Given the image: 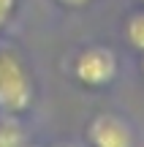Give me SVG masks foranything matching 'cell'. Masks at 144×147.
<instances>
[{"mask_svg": "<svg viewBox=\"0 0 144 147\" xmlns=\"http://www.w3.org/2000/svg\"><path fill=\"white\" fill-rule=\"evenodd\" d=\"M35 104V82L14 49H0V112L25 117Z\"/></svg>", "mask_w": 144, "mask_h": 147, "instance_id": "cell-1", "label": "cell"}, {"mask_svg": "<svg viewBox=\"0 0 144 147\" xmlns=\"http://www.w3.org/2000/svg\"><path fill=\"white\" fill-rule=\"evenodd\" d=\"M120 63L114 49L103 47V44H90V47L79 49L71 63V74H74L76 84L87 90H103L117 79Z\"/></svg>", "mask_w": 144, "mask_h": 147, "instance_id": "cell-2", "label": "cell"}, {"mask_svg": "<svg viewBox=\"0 0 144 147\" xmlns=\"http://www.w3.org/2000/svg\"><path fill=\"white\" fill-rule=\"evenodd\" d=\"M87 147H133V128L125 117L114 112H101L95 115L84 128Z\"/></svg>", "mask_w": 144, "mask_h": 147, "instance_id": "cell-3", "label": "cell"}, {"mask_svg": "<svg viewBox=\"0 0 144 147\" xmlns=\"http://www.w3.org/2000/svg\"><path fill=\"white\" fill-rule=\"evenodd\" d=\"M0 147H27V131L19 115L0 112Z\"/></svg>", "mask_w": 144, "mask_h": 147, "instance_id": "cell-4", "label": "cell"}, {"mask_svg": "<svg viewBox=\"0 0 144 147\" xmlns=\"http://www.w3.org/2000/svg\"><path fill=\"white\" fill-rule=\"evenodd\" d=\"M125 41L136 52H144V11H133L125 19Z\"/></svg>", "mask_w": 144, "mask_h": 147, "instance_id": "cell-5", "label": "cell"}, {"mask_svg": "<svg viewBox=\"0 0 144 147\" xmlns=\"http://www.w3.org/2000/svg\"><path fill=\"white\" fill-rule=\"evenodd\" d=\"M16 5H19V0H0V30H3L11 19H14Z\"/></svg>", "mask_w": 144, "mask_h": 147, "instance_id": "cell-6", "label": "cell"}, {"mask_svg": "<svg viewBox=\"0 0 144 147\" xmlns=\"http://www.w3.org/2000/svg\"><path fill=\"white\" fill-rule=\"evenodd\" d=\"M60 5H65V8H84V5H90L92 0H57Z\"/></svg>", "mask_w": 144, "mask_h": 147, "instance_id": "cell-7", "label": "cell"}, {"mask_svg": "<svg viewBox=\"0 0 144 147\" xmlns=\"http://www.w3.org/2000/svg\"><path fill=\"white\" fill-rule=\"evenodd\" d=\"M49 147H71V144H49Z\"/></svg>", "mask_w": 144, "mask_h": 147, "instance_id": "cell-8", "label": "cell"}, {"mask_svg": "<svg viewBox=\"0 0 144 147\" xmlns=\"http://www.w3.org/2000/svg\"><path fill=\"white\" fill-rule=\"evenodd\" d=\"M141 74H144V52H141Z\"/></svg>", "mask_w": 144, "mask_h": 147, "instance_id": "cell-9", "label": "cell"}, {"mask_svg": "<svg viewBox=\"0 0 144 147\" xmlns=\"http://www.w3.org/2000/svg\"><path fill=\"white\" fill-rule=\"evenodd\" d=\"M141 3H144V0H141Z\"/></svg>", "mask_w": 144, "mask_h": 147, "instance_id": "cell-10", "label": "cell"}]
</instances>
